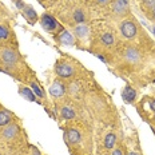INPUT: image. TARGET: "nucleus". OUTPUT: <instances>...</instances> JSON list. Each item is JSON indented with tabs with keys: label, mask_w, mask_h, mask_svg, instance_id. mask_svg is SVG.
I'll return each mask as SVG.
<instances>
[{
	"label": "nucleus",
	"mask_w": 155,
	"mask_h": 155,
	"mask_svg": "<svg viewBox=\"0 0 155 155\" xmlns=\"http://www.w3.org/2000/svg\"><path fill=\"white\" fill-rule=\"evenodd\" d=\"M40 24H41V27L48 32H52L54 30H56V27H59V23L48 14H44L40 18Z\"/></svg>",
	"instance_id": "nucleus-1"
},
{
	"label": "nucleus",
	"mask_w": 155,
	"mask_h": 155,
	"mask_svg": "<svg viewBox=\"0 0 155 155\" xmlns=\"http://www.w3.org/2000/svg\"><path fill=\"white\" fill-rule=\"evenodd\" d=\"M120 31H122V34H123L124 38L132 39L135 35H137V25L132 23V21L127 20V21H124V23H122Z\"/></svg>",
	"instance_id": "nucleus-2"
},
{
	"label": "nucleus",
	"mask_w": 155,
	"mask_h": 155,
	"mask_svg": "<svg viewBox=\"0 0 155 155\" xmlns=\"http://www.w3.org/2000/svg\"><path fill=\"white\" fill-rule=\"evenodd\" d=\"M55 72L62 78H70L74 74V68L67 63H59L55 67Z\"/></svg>",
	"instance_id": "nucleus-3"
},
{
	"label": "nucleus",
	"mask_w": 155,
	"mask_h": 155,
	"mask_svg": "<svg viewBox=\"0 0 155 155\" xmlns=\"http://www.w3.org/2000/svg\"><path fill=\"white\" fill-rule=\"evenodd\" d=\"M21 9H23V16H24V18L27 19V20L30 21L31 24H34L35 21H36V19H38L36 11H35V9L32 8L31 5H24Z\"/></svg>",
	"instance_id": "nucleus-4"
},
{
	"label": "nucleus",
	"mask_w": 155,
	"mask_h": 155,
	"mask_svg": "<svg viewBox=\"0 0 155 155\" xmlns=\"http://www.w3.org/2000/svg\"><path fill=\"white\" fill-rule=\"evenodd\" d=\"M128 9L127 0H115L114 3V12L116 15H124Z\"/></svg>",
	"instance_id": "nucleus-5"
},
{
	"label": "nucleus",
	"mask_w": 155,
	"mask_h": 155,
	"mask_svg": "<svg viewBox=\"0 0 155 155\" xmlns=\"http://www.w3.org/2000/svg\"><path fill=\"white\" fill-rule=\"evenodd\" d=\"M124 56H126V59L131 63H137V62H139V59H140V54L138 52V50H135V48H132V47H128L127 50H126Z\"/></svg>",
	"instance_id": "nucleus-6"
},
{
	"label": "nucleus",
	"mask_w": 155,
	"mask_h": 155,
	"mask_svg": "<svg viewBox=\"0 0 155 155\" xmlns=\"http://www.w3.org/2000/svg\"><path fill=\"white\" fill-rule=\"evenodd\" d=\"M122 98L124 99V102L127 103H132L135 101V98H137V91H135L132 87L127 86L126 88L123 90V92H122Z\"/></svg>",
	"instance_id": "nucleus-7"
},
{
	"label": "nucleus",
	"mask_w": 155,
	"mask_h": 155,
	"mask_svg": "<svg viewBox=\"0 0 155 155\" xmlns=\"http://www.w3.org/2000/svg\"><path fill=\"white\" fill-rule=\"evenodd\" d=\"M3 56V60H4L7 64H14L18 62V55H16V52H14L12 50H4L2 54Z\"/></svg>",
	"instance_id": "nucleus-8"
},
{
	"label": "nucleus",
	"mask_w": 155,
	"mask_h": 155,
	"mask_svg": "<svg viewBox=\"0 0 155 155\" xmlns=\"http://www.w3.org/2000/svg\"><path fill=\"white\" fill-rule=\"evenodd\" d=\"M75 35H76V38H79V39H82V40H84V39L88 38V35H90V28L87 27L86 24H80V25H78V27H75Z\"/></svg>",
	"instance_id": "nucleus-9"
},
{
	"label": "nucleus",
	"mask_w": 155,
	"mask_h": 155,
	"mask_svg": "<svg viewBox=\"0 0 155 155\" xmlns=\"http://www.w3.org/2000/svg\"><path fill=\"white\" fill-rule=\"evenodd\" d=\"M50 94L52 96H55V98H59V96H62L64 94V86L59 82H55L54 84L50 87Z\"/></svg>",
	"instance_id": "nucleus-10"
},
{
	"label": "nucleus",
	"mask_w": 155,
	"mask_h": 155,
	"mask_svg": "<svg viewBox=\"0 0 155 155\" xmlns=\"http://www.w3.org/2000/svg\"><path fill=\"white\" fill-rule=\"evenodd\" d=\"M18 126L16 124H8L7 127L3 130V135H4V138H7V139H12L14 137L18 135Z\"/></svg>",
	"instance_id": "nucleus-11"
},
{
	"label": "nucleus",
	"mask_w": 155,
	"mask_h": 155,
	"mask_svg": "<svg viewBox=\"0 0 155 155\" xmlns=\"http://www.w3.org/2000/svg\"><path fill=\"white\" fill-rule=\"evenodd\" d=\"M59 40L63 46H74V38L68 31H62V34L59 35Z\"/></svg>",
	"instance_id": "nucleus-12"
},
{
	"label": "nucleus",
	"mask_w": 155,
	"mask_h": 155,
	"mask_svg": "<svg viewBox=\"0 0 155 155\" xmlns=\"http://www.w3.org/2000/svg\"><path fill=\"white\" fill-rule=\"evenodd\" d=\"M66 139L70 142V143H78V142L80 140V132L75 130V128H70L68 132H67V137H66Z\"/></svg>",
	"instance_id": "nucleus-13"
},
{
	"label": "nucleus",
	"mask_w": 155,
	"mask_h": 155,
	"mask_svg": "<svg viewBox=\"0 0 155 155\" xmlns=\"http://www.w3.org/2000/svg\"><path fill=\"white\" fill-rule=\"evenodd\" d=\"M74 20H75V23H78V24L84 23V21H86L84 11H82V9H76V11L74 12Z\"/></svg>",
	"instance_id": "nucleus-14"
},
{
	"label": "nucleus",
	"mask_w": 155,
	"mask_h": 155,
	"mask_svg": "<svg viewBox=\"0 0 155 155\" xmlns=\"http://www.w3.org/2000/svg\"><path fill=\"white\" fill-rule=\"evenodd\" d=\"M20 95L24 96V99H27V101H30V102H34L35 99H36L34 94L31 92V90L27 88V87H21L20 88Z\"/></svg>",
	"instance_id": "nucleus-15"
},
{
	"label": "nucleus",
	"mask_w": 155,
	"mask_h": 155,
	"mask_svg": "<svg viewBox=\"0 0 155 155\" xmlns=\"http://www.w3.org/2000/svg\"><path fill=\"white\" fill-rule=\"evenodd\" d=\"M114 41H115L114 35L110 34V32H106V34L102 35V43L104 44V46H108V47L112 46V44H114Z\"/></svg>",
	"instance_id": "nucleus-16"
},
{
	"label": "nucleus",
	"mask_w": 155,
	"mask_h": 155,
	"mask_svg": "<svg viewBox=\"0 0 155 155\" xmlns=\"http://www.w3.org/2000/svg\"><path fill=\"white\" fill-rule=\"evenodd\" d=\"M60 114H62V118L67 119V120H68V119L75 118V112H74V110L70 108V107H63L62 111H60Z\"/></svg>",
	"instance_id": "nucleus-17"
},
{
	"label": "nucleus",
	"mask_w": 155,
	"mask_h": 155,
	"mask_svg": "<svg viewBox=\"0 0 155 155\" xmlns=\"http://www.w3.org/2000/svg\"><path fill=\"white\" fill-rule=\"evenodd\" d=\"M11 123V116L8 115V112L0 111V126H8Z\"/></svg>",
	"instance_id": "nucleus-18"
},
{
	"label": "nucleus",
	"mask_w": 155,
	"mask_h": 155,
	"mask_svg": "<svg viewBox=\"0 0 155 155\" xmlns=\"http://www.w3.org/2000/svg\"><path fill=\"white\" fill-rule=\"evenodd\" d=\"M115 142H116L115 134H108L107 137H106V139H104V146L107 148H112L114 147V144H115Z\"/></svg>",
	"instance_id": "nucleus-19"
},
{
	"label": "nucleus",
	"mask_w": 155,
	"mask_h": 155,
	"mask_svg": "<svg viewBox=\"0 0 155 155\" xmlns=\"http://www.w3.org/2000/svg\"><path fill=\"white\" fill-rule=\"evenodd\" d=\"M9 35L8 30L5 27H3V25H0V39H7Z\"/></svg>",
	"instance_id": "nucleus-20"
},
{
	"label": "nucleus",
	"mask_w": 155,
	"mask_h": 155,
	"mask_svg": "<svg viewBox=\"0 0 155 155\" xmlns=\"http://www.w3.org/2000/svg\"><path fill=\"white\" fill-rule=\"evenodd\" d=\"M31 87H32V90H34V92L36 94V95L39 96V98H41V96H43V92H41V90L39 88V86L36 84V83H32Z\"/></svg>",
	"instance_id": "nucleus-21"
},
{
	"label": "nucleus",
	"mask_w": 155,
	"mask_h": 155,
	"mask_svg": "<svg viewBox=\"0 0 155 155\" xmlns=\"http://www.w3.org/2000/svg\"><path fill=\"white\" fill-rule=\"evenodd\" d=\"M70 91L72 94L79 92V84H78V83H71L70 84Z\"/></svg>",
	"instance_id": "nucleus-22"
},
{
	"label": "nucleus",
	"mask_w": 155,
	"mask_h": 155,
	"mask_svg": "<svg viewBox=\"0 0 155 155\" xmlns=\"http://www.w3.org/2000/svg\"><path fill=\"white\" fill-rule=\"evenodd\" d=\"M143 4L146 5L147 8H151L153 9L155 7V0H143Z\"/></svg>",
	"instance_id": "nucleus-23"
},
{
	"label": "nucleus",
	"mask_w": 155,
	"mask_h": 155,
	"mask_svg": "<svg viewBox=\"0 0 155 155\" xmlns=\"http://www.w3.org/2000/svg\"><path fill=\"white\" fill-rule=\"evenodd\" d=\"M112 155H123V153H122L120 148H116V150L112 153Z\"/></svg>",
	"instance_id": "nucleus-24"
},
{
	"label": "nucleus",
	"mask_w": 155,
	"mask_h": 155,
	"mask_svg": "<svg viewBox=\"0 0 155 155\" xmlns=\"http://www.w3.org/2000/svg\"><path fill=\"white\" fill-rule=\"evenodd\" d=\"M150 108L155 112V99H154V101H151V102H150Z\"/></svg>",
	"instance_id": "nucleus-25"
},
{
	"label": "nucleus",
	"mask_w": 155,
	"mask_h": 155,
	"mask_svg": "<svg viewBox=\"0 0 155 155\" xmlns=\"http://www.w3.org/2000/svg\"><path fill=\"white\" fill-rule=\"evenodd\" d=\"M110 0H98V3H101V4H107Z\"/></svg>",
	"instance_id": "nucleus-26"
},
{
	"label": "nucleus",
	"mask_w": 155,
	"mask_h": 155,
	"mask_svg": "<svg viewBox=\"0 0 155 155\" xmlns=\"http://www.w3.org/2000/svg\"><path fill=\"white\" fill-rule=\"evenodd\" d=\"M32 151H34V155H40V153H39V151L35 147H32Z\"/></svg>",
	"instance_id": "nucleus-27"
},
{
	"label": "nucleus",
	"mask_w": 155,
	"mask_h": 155,
	"mask_svg": "<svg viewBox=\"0 0 155 155\" xmlns=\"http://www.w3.org/2000/svg\"><path fill=\"white\" fill-rule=\"evenodd\" d=\"M153 18H154V19H155V7H154V8H153Z\"/></svg>",
	"instance_id": "nucleus-28"
},
{
	"label": "nucleus",
	"mask_w": 155,
	"mask_h": 155,
	"mask_svg": "<svg viewBox=\"0 0 155 155\" xmlns=\"http://www.w3.org/2000/svg\"><path fill=\"white\" fill-rule=\"evenodd\" d=\"M128 155H138V154H137V153H130Z\"/></svg>",
	"instance_id": "nucleus-29"
},
{
	"label": "nucleus",
	"mask_w": 155,
	"mask_h": 155,
	"mask_svg": "<svg viewBox=\"0 0 155 155\" xmlns=\"http://www.w3.org/2000/svg\"><path fill=\"white\" fill-rule=\"evenodd\" d=\"M153 32H154V34H155V27H153Z\"/></svg>",
	"instance_id": "nucleus-30"
}]
</instances>
